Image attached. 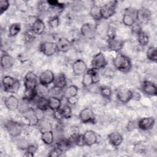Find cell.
I'll use <instances>...</instances> for the list:
<instances>
[{
  "label": "cell",
  "mask_w": 157,
  "mask_h": 157,
  "mask_svg": "<svg viewBox=\"0 0 157 157\" xmlns=\"http://www.w3.org/2000/svg\"><path fill=\"white\" fill-rule=\"evenodd\" d=\"M115 67L119 71L127 73L132 68V62L131 59L127 56L118 53L113 61Z\"/></svg>",
  "instance_id": "cell-1"
},
{
  "label": "cell",
  "mask_w": 157,
  "mask_h": 157,
  "mask_svg": "<svg viewBox=\"0 0 157 157\" xmlns=\"http://www.w3.org/2000/svg\"><path fill=\"white\" fill-rule=\"evenodd\" d=\"M2 85L4 90L10 93H17L20 87L19 80L10 75H5L2 77Z\"/></svg>",
  "instance_id": "cell-2"
},
{
  "label": "cell",
  "mask_w": 157,
  "mask_h": 157,
  "mask_svg": "<svg viewBox=\"0 0 157 157\" xmlns=\"http://www.w3.org/2000/svg\"><path fill=\"white\" fill-rule=\"evenodd\" d=\"M117 2L109 1L105 2L104 5L101 7V13L102 20H107L112 17L115 13Z\"/></svg>",
  "instance_id": "cell-3"
},
{
  "label": "cell",
  "mask_w": 157,
  "mask_h": 157,
  "mask_svg": "<svg viewBox=\"0 0 157 157\" xmlns=\"http://www.w3.org/2000/svg\"><path fill=\"white\" fill-rule=\"evenodd\" d=\"M107 64V59L101 52H99L95 54L91 61V68L99 70L104 68Z\"/></svg>",
  "instance_id": "cell-4"
},
{
  "label": "cell",
  "mask_w": 157,
  "mask_h": 157,
  "mask_svg": "<svg viewBox=\"0 0 157 157\" xmlns=\"http://www.w3.org/2000/svg\"><path fill=\"white\" fill-rule=\"evenodd\" d=\"M6 129L10 136L16 137L19 136L22 133L23 127V125L19 122L9 121L6 124Z\"/></svg>",
  "instance_id": "cell-5"
},
{
  "label": "cell",
  "mask_w": 157,
  "mask_h": 157,
  "mask_svg": "<svg viewBox=\"0 0 157 157\" xmlns=\"http://www.w3.org/2000/svg\"><path fill=\"white\" fill-rule=\"evenodd\" d=\"M39 49L43 55L47 56H51L58 52L56 42L51 41H44L41 42L39 45Z\"/></svg>",
  "instance_id": "cell-6"
},
{
  "label": "cell",
  "mask_w": 157,
  "mask_h": 157,
  "mask_svg": "<svg viewBox=\"0 0 157 157\" xmlns=\"http://www.w3.org/2000/svg\"><path fill=\"white\" fill-rule=\"evenodd\" d=\"M37 85V77L35 73L32 71L28 72L24 77L25 91L35 90Z\"/></svg>",
  "instance_id": "cell-7"
},
{
  "label": "cell",
  "mask_w": 157,
  "mask_h": 157,
  "mask_svg": "<svg viewBox=\"0 0 157 157\" xmlns=\"http://www.w3.org/2000/svg\"><path fill=\"white\" fill-rule=\"evenodd\" d=\"M116 95L118 100L123 104L128 103L134 97L132 91L127 88H119L117 91Z\"/></svg>",
  "instance_id": "cell-8"
},
{
  "label": "cell",
  "mask_w": 157,
  "mask_h": 157,
  "mask_svg": "<svg viewBox=\"0 0 157 157\" xmlns=\"http://www.w3.org/2000/svg\"><path fill=\"white\" fill-rule=\"evenodd\" d=\"M78 117L83 123H94L95 122L94 112L90 107H85L82 109L79 113Z\"/></svg>",
  "instance_id": "cell-9"
},
{
  "label": "cell",
  "mask_w": 157,
  "mask_h": 157,
  "mask_svg": "<svg viewBox=\"0 0 157 157\" xmlns=\"http://www.w3.org/2000/svg\"><path fill=\"white\" fill-rule=\"evenodd\" d=\"M55 75L52 71L50 69H46L42 71L39 77V83L48 86V85L53 83Z\"/></svg>",
  "instance_id": "cell-10"
},
{
  "label": "cell",
  "mask_w": 157,
  "mask_h": 157,
  "mask_svg": "<svg viewBox=\"0 0 157 157\" xmlns=\"http://www.w3.org/2000/svg\"><path fill=\"white\" fill-rule=\"evenodd\" d=\"M72 72L75 75H83L88 70L87 65L86 63L81 59H78L75 60L72 65Z\"/></svg>",
  "instance_id": "cell-11"
},
{
  "label": "cell",
  "mask_w": 157,
  "mask_h": 157,
  "mask_svg": "<svg viewBox=\"0 0 157 157\" xmlns=\"http://www.w3.org/2000/svg\"><path fill=\"white\" fill-rule=\"evenodd\" d=\"M151 15V11L145 7H141L136 11V20L139 23H144L150 20Z\"/></svg>",
  "instance_id": "cell-12"
},
{
  "label": "cell",
  "mask_w": 157,
  "mask_h": 157,
  "mask_svg": "<svg viewBox=\"0 0 157 157\" xmlns=\"http://www.w3.org/2000/svg\"><path fill=\"white\" fill-rule=\"evenodd\" d=\"M81 34L86 39H93L96 34V29L90 23H85L80 28Z\"/></svg>",
  "instance_id": "cell-13"
},
{
  "label": "cell",
  "mask_w": 157,
  "mask_h": 157,
  "mask_svg": "<svg viewBox=\"0 0 157 157\" xmlns=\"http://www.w3.org/2000/svg\"><path fill=\"white\" fill-rule=\"evenodd\" d=\"M155 123V120L152 117H147L141 118L137 123V126L142 131L151 129Z\"/></svg>",
  "instance_id": "cell-14"
},
{
  "label": "cell",
  "mask_w": 157,
  "mask_h": 157,
  "mask_svg": "<svg viewBox=\"0 0 157 157\" xmlns=\"http://www.w3.org/2000/svg\"><path fill=\"white\" fill-rule=\"evenodd\" d=\"M107 45L110 50L118 53L123 48L124 41L123 39L115 37L107 40Z\"/></svg>",
  "instance_id": "cell-15"
},
{
  "label": "cell",
  "mask_w": 157,
  "mask_h": 157,
  "mask_svg": "<svg viewBox=\"0 0 157 157\" xmlns=\"http://www.w3.org/2000/svg\"><path fill=\"white\" fill-rule=\"evenodd\" d=\"M56 46L58 52L66 53L71 49L72 47V43L68 39L61 37L58 38L56 42Z\"/></svg>",
  "instance_id": "cell-16"
},
{
  "label": "cell",
  "mask_w": 157,
  "mask_h": 157,
  "mask_svg": "<svg viewBox=\"0 0 157 157\" xmlns=\"http://www.w3.org/2000/svg\"><path fill=\"white\" fill-rule=\"evenodd\" d=\"M142 90L145 94L150 96H155L157 94V87L156 85L149 80L143 82Z\"/></svg>",
  "instance_id": "cell-17"
},
{
  "label": "cell",
  "mask_w": 157,
  "mask_h": 157,
  "mask_svg": "<svg viewBox=\"0 0 157 157\" xmlns=\"http://www.w3.org/2000/svg\"><path fill=\"white\" fill-rule=\"evenodd\" d=\"M15 63L14 58L9 54L4 52L1 56V66L4 70L11 69Z\"/></svg>",
  "instance_id": "cell-18"
},
{
  "label": "cell",
  "mask_w": 157,
  "mask_h": 157,
  "mask_svg": "<svg viewBox=\"0 0 157 157\" xmlns=\"http://www.w3.org/2000/svg\"><path fill=\"white\" fill-rule=\"evenodd\" d=\"M24 117L26 120L28 125L31 126H37L39 121L40 120L37 116L33 108L31 107L28 110L24 113Z\"/></svg>",
  "instance_id": "cell-19"
},
{
  "label": "cell",
  "mask_w": 157,
  "mask_h": 157,
  "mask_svg": "<svg viewBox=\"0 0 157 157\" xmlns=\"http://www.w3.org/2000/svg\"><path fill=\"white\" fill-rule=\"evenodd\" d=\"M4 104L9 110L13 111L18 109L20 101L16 96L13 94H10L6 98L4 101Z\"/></svg>",
  "instance_id": "cell-20"
},
{
  "label": "cell",
  "mask_w": 157,
  "mask_h": 157,
  "mask_svg": "<svg viewBox=\"0 0 157 157\" xmlns=\"http://www.w3.org/2000/svg\"><path fill=\"white\" fill-rule=\"evenodd\" d=\"M85 145L91 147L98 142V136L96 132L92 130H87L83 134Z\"/></svg>",
  "instance_id": "cell-21"
},
{
  "label": "cell",
  "mask_w": 157,
  "mask_h": 157,
  "mask_svg": "<svg viewBox=\"0 0 157 157\" xmlns=\"http://www.w3.org/2000/svg\"><path fill=\"white\" fill-rule=\"evenodd\" d=\"M45 29V25L44 22L40 18H36L34 21L33 23L31 30L35 35H40L42 34Z\"/></svg>",
  "instance_id": "cell-22"
},
{
  "label": "cell",
  "mask_w": 157,
  "mask_h": 157,
  "mask_svg": "<svg viewBox=\"0 0 157 157\" xmlns=\"http://www.w3.org/2000/svg\"><path fill=\"white\" fill-rule=\"evenodd\" d=\"M109 143L113 147H119L123 141V136L118 132L114 131L111 132L108 136Z\"/></svg>",
  "instance_id": "cell-23"
},
{
  "label": "cell",
  "mask_w": 157,
  "mask_h": 157,
  "mask_svg": "<svg viewBox=\"0 0 157 157\" xmlns=\"http://www.w3.org/2000/svg\"><path fill=\"white\" fill-rule=\"evenodd\" d=\"M53 83V87L61 90L64 89L67 85V78L64 73L60 72L56 76H55Z\"/></svg>",
  "instance_id": "cell-24"
},
{
  "label": "cell",
  "mask_w": 157,
  "mask_h": 157,
  "mask_svg": "<svg viewBox=\"0 0 157 157\" xmlns=\"http://www.w3.org/2000/svg\"><path fill=\"white\" fill-rule=\"evenodd\" d=\"M48 109L54 111L59 109L61 106V100L59 98L50 96L47 98Z\"/></svg>",
  "instance_id": "cell-25"
},
{
  "label": "cell",
  "mask_w": 157,
  "mask_h": 157,
  "mask_svg": "<svg viewBox=\"0 0 157 157\" xmlns=\"http://www.w3.org/2000/svg\"><path fill=\"white\" fill-rule=\"evenodd\" d=\"M74 145H72V142L69 139H60L56 143V148L62 153L66 152L69 150Z\"/></svg>",
  "instance_id": "cell-26"
},
{
  "label": "cell",
  "mask_w": 157,
  "mask_h": 157,
  "mask_svg": "<svg viewBox=\"0 0 157 157\" xmlns=\"http://www.w3.org/2000/svg\"><path fill=\"white\" fill-rule=\"evenodd\" d=\"M90 15L91 18L96 21H100L102 18L101 13V7L98 5L93 4L90 9Z\"/></svg>",
  "instance_id": "cell-27"
},
{
  "label": "cell",
  "mask_w": 157,
  "mask_h": 157,
  "mask_svg": "<svg viewBox=\"0 0 157 157\" xmlns=\"http://www.w3.org/2000/svg\"><path fill=\"white\" fill-rule=\"evenodd\" d=\"M69 139L71 140L73 145H77L79 147H82L83 145H85L83 134L74 133L71 136Z\"/></svg>",
  "instance_id": "cell-28"
},
{
  "label": "cell",
  "mask_w": 157,
  "mask_h": 157,
  "mask_svg": "<svg viewBox=\"0 0 157 157\" xmlns=\"http://www.w3.org/2000/svg\"><path fill=\"white\" fill-rule=\"evenodd\" d=\"M37 128L40 133L53 131L52 130V124L48 121L44 119H41L39 121L37 126Z\"/></svg>",
  "instance_id": "cell-29"
},
{
  "label": "cell",
  "mask_w": 157,
  "mask_h": 157,
  "mask_svg": "<svg viewBox=\"0 0 157 157\" xmlns=\"http://www.w3.org/2000/svg\"><path fill=\"white\" fill-rule=\"evenodd\" d=\"M78 91V88L77 86L74 85H71L67 86L63 93V97L66 99H67L70 97L74 96L77 95V93Z\"/></svg>",
  "instance_id": "cell-30"
},
{
  "label": "cell",
  "mask_w": 157,
  "mask_h": 157,
  "mask_svg": "<svg viewBox=\"0 0 157 157\" xmlns=\"http://www.w3.org/2000/svg\"><path fill=\"white\" fill-rule=\"evenodd\" d=\"M94 83V79L91 74L87 70V71L83 75L82 84L84 87H89Z\"/></svg>",
  "instance_id": "cell-31"
},
{
  "label": "cell",
  "mask_w": 157,
  "mask_h": 157,
  "mask_svg": "<svg viewBox=\"0 0 157 157\" xmlns=\"http://www.w3.org/2000/svg\"><path fill=\"white\" fill-rule=\"evenodd\" d=\"M41 134V139L46 145H51L54 141V134L53 131L44 132Z\"/></svg>",
  "instance_id": "cell-32"
},
{
  "label": "cell",
  "mask_w": 157,
  "mask_h": 157,
  "mask_svg": "<svg viewBox=\"0 0 157 157\" xmlns=\"http://www.w3.org/2000/svg\"><path fill=\"white\" fill-rule=\"evenodd\" d=\"M50 89L48 88L47 86L42 85L40 83H38L36 88V91L37 93V95L41 97H45L49 94Z\"/></svg>",
  "instance_id": "cell-33"
},
{
  "label": "cell",
  "mask_w": 157,
  "mask_h": 157,
  "mask_svg": "<svg viewBox=\"0 0 157 157\" xmlns=\"http://www.w3.org/2000/svg\"><path fill=\"white\" fill-rule=\"evenodd\" d=\"M137 37L138 42L140 46L145 47L149 43V40H150L149 36L146 33L144 32L143 31L140 32L139 34H138L137 35Z\"/></svg>",
  "instance_id": "cell-34"
},
{
  "label": "cell",
  "mask_w": 157,
  "mask_h": 157,
  "mask_svg": "<svg viewBox=\"0 0 157 157\" xmlns=\"http://www.w3.org/2000/svg\"><path fill=\"white\" fill-rule=\"evenodd\" d=\"M147 58L153 62H156L157 60V49L155 46H150L148 48L146 52Z\"/></svg>",
  "instance_id": "cell-35"
},
{
  "label": "cell",
  "mask_w": 157,
  "mask_h": 157,
  "mask_svg": "<svg viewBox=\"0 0 157 157\" xmlns=\"http://www.w3.org/2000/svg\"><path fill=\"white\" fill-rule=\"evenodd\" d=\"M21 31V25L18 23H13L10 25L9 28V36L14 37Z\"/></svg>",
  "instance_id": "cell-36"
},
{
  "label": "cell",
  "mask_w": 157,
  "mask_h": 157,
  "mask_svg": "<svg viewBox=\"0 0 157 157\" xmlns=\"http://www.w3.org/2000/svg\"><path fill=\"white\" fill-rule=\"evenodd\" d=\"M60 110L63 119L70 118L72 116V109L70 105H64L62 107H60Z\"/></svg>",
  "instance_id": "cell-37"
},
{
  "label": "cell",
  "mask_w": 157,
  "mask_h": 157,
  "mask_svg": "<svg viewBox=\"0 0 157 157\" xmlns=\"http://www.w3.org/2000/svg\"><path fill=\"white\" fill-rule=\"evenodd\" d=\"M99 91L101 94L105 98H110L112 96V90L109 86H101L99 87Z\"/></svg>",
  "instance_id": "cell-38"
},
{
  "label": "cell",
  "mask_w": 157,
  "mask_h": 157,
  "mask_svg": "<svg viewBox=\"0 0 157 157\" xmlns=\"http://www.w3.org/2000/svg\"><path fill=\"white\" fill-rule=\"evenodd\" d=\"M48 25L53 28H55L58 27L59 25V18L58 15H53L49 17L48 20Z\"/></svg>",
  "instance_id": "cell-39"
},
{
  "label": "cell",
  "mask_w": 157,
  "mask_h": 157,
  "mask_svg": "<svg viewBox=\"0 0 157 157\" xmlns=\"http://www.w3.org/2000/svg\"><path fill=\"white\" fill-rule=\"evenodd\" d=\"M10 7V3L7 0H1L0 1V13L2 15L6 12Z\"/></svg>",
  "instance_id": "cell-40"
},
{
  "label": "cell",
  "mask_w": 157,
  "mask_h": 157,
  "mask_svg": "<svg viewBox=\"0 0 157 157\" xmlns=\"http://www.w3.org/2000/svg\"><path fill=\"white\" fill-rule=\"evenodd\" d=\"M131 31L132 33L137 35L138 34H139L140 32L142 31V26L140 25V23H139L137 21H136L131 26Z\"/></svg>",
  "instance_id": "cell-41"
},
{
  "label": "cell",
  "mask_w": 157,
  "mask_h": 157,
  "mask_svg": "<svg viewBox=\"0 0 157 157\" xmlns=\"http://www.w3.org/2000/svg\"><path fill=\"white\" fill-rule=\"evenodd\" d=\"M38 7L39 10L42 12H45L49 10L50 9V6L48 4L47 1H40L38 4Z\"/></svg>",
  "instance_id": "cell-42"
},
{
  "label": "cell",
  "mask_w": 157,
  "mask_h": 157,
  "mask_svg": "<svg viewBox=\"0 0 157 157\" xmlns=\"http://www.w3.org/2000/svg\"><path fill=\"white\" fill-rule=\"evenodd\" d=\"M63 153L61 152L56 147L52 149L50 153H48V156H51V157H58V156H59L61 155Z\"/></svg>",
  "instance_id": "cell-43"
},
{
  "label": "cell",
  "mask_w": 157,
  "mask_h": 157,
  "mask_svg": "<svg viewBox=\"0 0 157 157\" xmlns=\"http://www.w3.org/2000/svg\"><path fill=\"white\" fill-rule=\"evenodd\" d=\"M66 99H67V103L69 105H75L77 103L78 101V98L77 97V95L70 97V98H69Z\"/></svg>",
  "instance_id": "cell-44"
},
{
  "label": "cell",
  "mask_w": 157,
  "mask_h": 157,
  "mask_svg": "<svg viewBox=\"0 0 157 157\" xmlns=\"http://www.w3.org/2000/svg\"><path fill=\"white\" fill-rule=\"evenodd\" d=\"M59 109L53 111V117H55V119H56L58 120H61L63 119L61 112V110H60Z\"/></svg>",
  "instance_id": "cell-45"
},
{
  "label": "cell",
  "mask_w": 157,
  "mask_h": 157,
  "mask_svg": "<svg viewBox=\"0 0 157 157\" xmlns=\"http://www.w3.org/2000/svg\"><path fill=\"white\" fill-rule=\"evenodd\" d=\"M26 150L33 154H35V153L37 151V147L33 144H31L27 147Z\"/></svg>",
  "instance_id": "cell-46"
},
{
  "label": "cell",
  "mask_w": 157,
  "mask_h": 157,
  "mask_svg": "<svg viewBox=\"0 0 157 157\" xmlns=\"http://www.w3.org/2000/svg\"><path fill=\"white\" fill-rule=\"evenodd\" d=\"M34 156V154H33L27 150L23 154V156H26V157H33Z\"/></svg>",
  "instance_id": "cell-47"
}]
</instances>
